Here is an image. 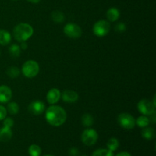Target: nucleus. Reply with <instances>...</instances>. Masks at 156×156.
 Masks as SVG:
<instances>
[{"instance_id": "423d86ee", "label": "nucleus", "mask_w": 156, "mask_h": 156, "mask_svg": "<svg viewBox=\"0 0 156 156\" xmlns=\"http://www.w3.org/2000/svg\"><path fill=\"white\" fill-rule=\"evenodd\" d=\"M98 139V134L94 129H86L83 131L81 136L82 142L88 146L95 144Z\"/></svg>"}, {"instance_id": "6ab92c4d", "label": "nucleus", "mask_w": 156, "mask_h": 156, "mask_svg": "<svg viewBox=\"0 0 156 156\" xmlns=\"http://www.w3.org/2000/svg\"><path fill=\"white\" fill-rule=\"evenodd\" d=\"M149 123H150V120L148 118L147 116H140L136 120V124H137L141 128L146 127V126H149Z\"/></svg>"}, {"instance_id": "9b49d317", "label": "nucleus", "mask_w": 156, "mask_h": 156, "mask_svg": "<svg viewBox=\"0 0 156 156\" xmlns=\"http://www.w3.org/2000/svg\"><path fill=\"white\" fill-rule=\"evenodd\" d=\"M12 96V90L6 85L0 86V103L5 104L11 100Z\"/></svg>"}, {"instance_id": "a878e982", "label": "nucleus", "mask_w": 156, "mask_h": 156, "mask_svg": "<svg viewBox=\"0 0 156 156\" xmlns=\"http://www.w3.org/2000/svg\"><path fill=\"white\" fill-rule=\"evenodd\" d=\"M14 125V120L12 118L10 117H5V118L3 120V126H5V127L12 128Z\"/></svg>"}, {"instance_id": "5701e85b", "label": "nucleus", "mask_w": 156, "mask_h": 156, "mask_svg": "<svg viewBox=\"0 0 156 156\" xmlns=\"http://www.w3.org/2000/svg\"><path fill=\"white\" fill-rule=\"evenodd\" d=\"M28 153L30 156H41V149L39 146L36 144L30 145L28 148Z\"/></svg>"}, {"instance_id": "2eb2a0df", "label": "nucleus", "mask_w": 156, "mask_h": 156, "mask_svg": "<svg viewBox=\"0 0 156 156\" xmlns=\"http://www.w3.org/2000/svg\"><path fill=\"white\" fill-rule=\"evenodd\" d=\"M12 36L7 30L0 29V45H8L11 42Z\"/></svg>"}, {"instance_id": "dca6fc26", "label": "nucleus", "mask_w": 156, "mask_h": 156, "mask_svg": "<svg viewBox=\"0 0 156 156\" xmlns=\"http://www.w3.org/2000/svg\"><path fill=\"white\" fill-rule=\"evenodd\" d=\"M142 136L147 140H152L155 137V131L152 127L143 128L142 131Z\"/></svg>"}, {"instance_id": "bb28decb", "label": "nucleus", "mask_w": 156, "mask_h": 156, "mask_svg": "<svg viewBox=\"0 0 156 156\" xmlns=\"http://www.w3.org/2000/svg\"><path fill=\"white\" fill-rule=\"evenodd\" d=\"M126 24L123 22L118 23V24H116L115 26V30L117 32H123L126 30Z\"/></svg>"}, {"instance_id": "f3484780", "label": "nucleus", "mask_w": 156, "mask_h": 156, "mask_svg": "<svg viewBox=\"0 0 156 156\" xmlns=\"http://www.w3.org/2000/svg\"><path fill=\"white\" fill-rule=\"evenodd\" d=\"M82 123L85 127H90L94 124V117L90 114H85L82 117Z\"/></svg>"}, {"instance_id": "aec40b11", "label": "nucleus", "mask_w": 156, "mask_h": 156, "mask_svg": "<svg viewBox=\"0 0 156 156\" xmlns=\"http://www.w3.org/2000/svg\"><path fill=\"white\" fill-rule=\"evenodd\" d=\"M7 112L12 115H15L19 112V106L16 102H10L7 105Z\"/></svg>"}, {"instance_id": "4be33fe9", "label": "nucleus", "mask_w": 156, "mask_h": 156, "mask_svg": "<svg viewBox=\"0 0 156 156\" xmlns=\"http://www.w3.org/2000/svg\"><path fill=\"white\" fill-rule=\"evenodd\" d=\"M8 76L11 79H16L19 76L20 70L18 67L16 66H10L6 71Z\"/></svg>"}, {"instance_id": "9d476101", "label": "nucleus", "mask_w": 156, "mask_h": 156, "mask_svg": "<svg viewBox=\"0 0 156 156\" xmlns=\"http://www.w3.org/2000/svg\"><path fill=\"white\" fill-rule=\"evenodd\" d=\"M61 98V92L58 88H51L47 92V101L50 105H55L59 101Z\"/></svg>"}, {"instance_id": "473e14b6", "label": "nucleus", "mask_w": 156, "mask_h": 156, "mask_svg": "<svg viewBox=\"0 0 156 156\" xmlns=\"http://www.w3.org/2000/svg\"><path fill=\"white\" fill-rule=\"evenodd\" d=\"M44 156H54V155H44Z\"/></svg>"}, {"instance_id": "0eeeda50", "label": "nucleus", "mask_w": 156, "mask_h": 156, "mask_svg": "<svg viewBox=\"0 0 156 156\" xmlns=\"http://www.w3.org/2000/svg\"><path fill=\"white\" fill-rule=\"evenodd\" d=\"M155 107L153 102L148 99H143L137 105L139 111L145 116H151L155 113Z\"/></svg>"}, {"instance_id": "7c9ffc66", "label": "nucleus", "mask_w": 156, "mask_h": 156, "mask_svg": "<svg viewBox=\"0 0 156 156\" xmlns=\"http://www.w3.org/2000/svg\"><path fill=\"white\" fill-rule=\"evenodd\" d=\"M21 46H20V47H21V49H22V50H26L27 47V43L25 42V41H22V42H21Z\"/></svg>"}, {"instance_id": "393cba45", "label": "nucleus", "mask_w": 156, "mask_h": 156, "mask_svg": "<svg viewBox=\"0 0 156 156\" xmlns=\"http://www.w3.org/2000/svg\"><path fill=\"white\" fill-rule=\"evenodd\" d=\"M9 52L12 57H18L21 53V47L18 44H12L9 47Z\"/></svg>"}, {"instance_id": "20e7f679", "label": "nucleus", "mask_w": 156, "mask_h": 156, "mask_svg": "<svg viewBox=\"0 0 156 156\" xmlns=\"http://www.w3.org/2000/svg\"><path fill=\"white\" fill-rule=\"evenodd\" d=\"M117 122L122 128L125 129H132L136 126V120L128 113H122L117 117Z\"/></svg>"}, {"instance_id": "f03ea898", "label": "nucleus", "mask_w": 156, "mask_h": 156, "mask_svg": "<svg viewBox=\"0 0 156 156\" xmlns=\"http://www.w3.org/2000/svg\"><path fill=\"white\" fill-rule=\"evenodd\" d=\"M33 34V27L27 23H20L13 29L14 37L19 42L27 41L29 38L31 37Z\"/></svg>"}, {"instance_id": "c756f323", "label": "nucleus", "mask_w": 156, "mask_h": 156, "mask_svg": "<svg viewBox=\"0 0 156 156\" xmlns=\"http://www.w3.org/2000/svg\"><path fill=\"white\" fill-rule=\"evenodd\" d=\"M116 156H131V155L127 152H119Z\"/></svg>"}, {"instance_id": "7ed1b4c3", "label": "nucleus", "mask_w": 156, "mask_h": 156, "mask_svg": "<svg viewBox=\"0 0 156 156\" xmlns=\"http://www.w3.org/2000/svg\"><path fill=\"white\" fill-rule=\"evenodd\" d=\"M21 71L25 77L31 79L38 74L40 71V67L36 61L27 60L23 64Z\"/></svg>"}, {"instance_id": "6e6552de", "label": "nucleus", "mask_w": 156, "mask_h": 156, "mask_svg": "<svg viewBox=\"0 0 156 156\" xmlns=\"http://www.w3.org/2000/svg\"><path fill=\"white\" fill-rule=\"evenodd\" d=\"M63 32L67 37L73 39H76L82 36V30L79 25L73 23L66 24L63 28Z\"/></svg>"}, {"instance_id": "412c9836", "label": "nucleus", "mask_w": 156, "mask_h": 156, "mask_svg": "<svg viewBox=\"0 0 156 156\" xmlns=\"http://www.w3.org/2000/svg\"><path fill=\"white\" fill-rule=\"evenodd\" d=\"M119 141L116 138H111L107 143V147H108V149L112 151V152H114V151L117 150L119 147Z\"/></svg>"}, {"instance_id": "4468645a", "label": "nucleus", "mask_w": 156, "mask_h": 156, "mask_svg": "<svg viewBox=\"0 0 156 156\" xmlns=\"http://www.w3.org/2000/svg\"><path fill=\"white\" fill-rule=\"evenodd\" d=\"M107 18L111 22H114V21H117L120 18V12L117 8H111L108 10L106 13Z\"/></svg>"}, {"instance_id": "f8f14e48", "label": "nucleus", "mask_w": 156, "mask_h": 156, "mask_svg": "<svg viewBox=\"0 0 156 156\" xmlns=\"http://www.w3.org/2000/svg\"><path fill=\"white\" fill-rule=\"evenodd\" d=\"M61 98L62 101L66 103H74L79 99V94L77 92L72 90H65L61 94Z\"/></svg>"}, {"instance_id": "a211bd4d", "label": "nucleus", "mask_w": 156, "mask_h": 156, "mask_svg": "<svg viewBox=\"0 0 156 156\" xmlns=\"http://www.w3.org/2000/svg\"><path fill=\"white\" fill-rule=\"evenodd\" d=\"M51 18L55 23H62L65 20V16L60 11L56 10L51 13Z\"/></svg>"}, {"instance_id": "cd10ccee", "label": "nucleus", "mask_w": 156, "mask_h": 156, "mask_svg": "<svg viewBox=\"0 0 156 156\" xmlns=\"http://www.w3.org/2000/svg\"><path fill=\"white\" fill-rule=\"evenodd\" d=\"M7 115V110L2 105H0V120H3Z\"/></svg>"}, {"instance_id": "1a4fd4ad", "label": "nucleus", "mask_w": 156, "mask_h": 156, "mask_svg": "<svg viewBox=\"0 0 156 156\" xmlns=\"http://www.w3.org/2000/svg\"><path fill=\"white\" fill-rule=\"evenodd\" d=\"M45 104L41 101H34L28 106V111L34 115H40L45 111Z\"/></svg>"}, {"instance_id": "2f4dec72", "label": "nucleus", "mask_w": 156, "mask_h": 156, "mask_svg": "<svg viewBox=\"0 0 156 156\" xmlns=\"http://www.w3.org/2000/svg\"><path fill=\"white\" fill-rule=\"evenodd\" d=\"M27 1L30 2L31 3H38L39 2H41V0H27Z\"/></svg>"}, {"instance_id": "39448f33", "label": "nucleus", "mask_w": 156, "mask_h": 156, "mask_svg": "<svg viewBox=\"0 0 156 156\" xmlns=\"http://www.w3.org/2000/svg\"><path fill=\"white\" fill-rule=\"evenodd\" d=\"M111 30V24L106 20H99L93 26V33L98 37H105L109 33Z\"/></svg>"}, {"instance_id": "c85d7f7f", "label": "nucleus", "mask_w": 156, "mask_h": 156, "mask_svg": "<svg viewBox=\"0 0 156 156\" xmlns=\"http://www.w3.org/2000/svg\"><path fill=\"white\" fill-rule=\"evenodd\" d=\"M69 155L70 156H78L79 155V150L76 147H73L69 150Z\"/></svg>"}, {"instance_id": "ddd939ff", "label": "nucleus", "mask_w": 156, "mask_h": 156, "mask_svg": "<svg viewBox=\"0 0 156 156\" xmlns=\"http://www.w3.org/2000/svg\"><path fill=\"white\" fill-rule=\"evenodd\" d=\"M12 137V128L3 126L0 129V142L6 143L9 142Z\"/></svg>"}, {"instance_id": "b1692460", "label": "nucleus", "mask_w": 156, "mask_h": 156, "mask_svg": "<svg viewBox=\"0 0 156 156\" xmlns=\"http://www.w3.org/2000/svg\"><path fill=\"white\" fill-rule=\"evenodd\" d=\"M91 156H114V153L108 149H99L94 151Z\"/></svg>"}, {"instance_id": "72a5a7b5", "label": "nucleus", "mask_w": 156, "mask_h": 156, "mask_svg": "<svg viewBox=\"0 0 156 156\" xmlns=\"http://www.w3.org/2000/svg\"><path fill=\"white\" fill-rule=\"evenodd\" d=\"M12 1H18V0H12Z\"/></svg>"}, {"instance_id": "f257e3e1", "label": "nucleus", "mask_w": 156, "mask_h": 156, "mask_svg": "<svg viewBox=\"0 0 156 156\" xmlns=\"http://www.w3.org/2000/svg\"><path fill=\"white\" fill-rule=\"evenodd\" d=\"M66 112L60 106L52 105L46 111L45 118L49 124L53 126H60L66 120Z\"/></svg>"}, {"instance_id": "f704fd0d", "label": "nucleus", "mask_w": 156, "mask_h": 156, "mask_svg": "<svg viewBox=\"0 0 156 156\" xmlns=\"http://www.w3.org/2000/svg\"><path fill=\"white\" fill-rule=\"evenodd\" d=\"M83 156H86V155H83Z\"/></svg>"}]
</instances>
